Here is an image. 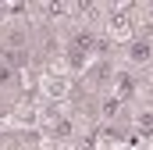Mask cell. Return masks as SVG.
Wrapping results in <instances>:
<instances>
[{"label":"cell","instance_id":"7a4b0ae2","mask_svg":"<svg viewBox=\"0 0 153 150\" xmlns=\"http://www.w3.org/2000/svg\"><path fill=\"white\" fill-rule=\"evenodd\" d=\"M121 104H125V100H121L117 93H111V97H103V107H100V114H103V118L111 122V118H114V114L121 111Z\"/></svg>","mask_w":153,"mask_h":150},{"label":"cell","instance_id":"5b68a950","mask_svg":"<svg viewBox=\"0 0 153 150\" xmlns=\"http://www.w3.org/2000/svg\"><path fill=\"white\" fill-rule=\"evenodd\" d=\"M64 150H68V147H64Z\"/></svg>","mask_w":153,"mask_h":150},{"label":"cell","instance_id":"6da1fadb","mask_svg":"<svg viewBox=\"0 0 153 150\" xmlns=\"http://www.w3.org/2000/svg\"><path fill=\"white\" fill-rule=\"evenodd\" d=\"M128 57H132L135 64H143V61L153 57V46L146 43V39H135V43H128Z\"/></svg>","mask_w":153,"mask_h":150},{"label":"cell","instance_id":"277c9868","mask_svg":"<svg viewBox=\"0 0 153 150\" xmlns=\"http://www.w3.org/2000/svg\"><path fill=\"white\" fill-rule=\"evenodd\" d=\"M135 125H139V129H143L146 136H153V111H143L139 118H135Z\"/></svg>","mask_w":153,"mask_h":150},{"label":"cell","instance_id":"3957f363","mask_svg":"<svg viewBox=\"0 0 153 150\" xmlns=\"http://www.w3.org/2000/svg\"><path fill=\"white\" fill-rule=\"evenodd\" d=\"M71 129H75V122H71V118H57V122H53V136H57V140H68V136H71Z\"/></svg>","mask_w":153,"mask_h":150}]
</instances>
